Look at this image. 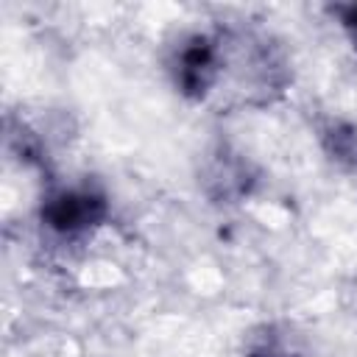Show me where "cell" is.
Wrapping results in <instances>:
<instances>
[{
    "label": "cell",
    "instance_id": "1",
    "mask_svg": "<svg viewBox=\"0 0 357 357\" xmlns=\"http://www.w3.org/2000/svg\"><path fill=\"white\" fill-rule=\"evenodd\" d=\"M176 89L190 100H204L223 78V39L209 33L187 36L173 56Z\"/></svg>",
    "mask_w": 357,
    "mask_h": 357
},
{
    "label": "cell",
    "instance_id": "2",
    "mask_svg": "<svg viewBox=\"0 0 357 357\" xmlns=\"http://www.w3.org/2000/svg\"><path fill=\"white\" fill-rule=\"evenodd\" d=\"M39 218L50 231L61 237H81L103 226L109 218V201L92 187H64L42 201Z\"/></svg>",
    "mask_w": 357,
    "mask_h": 357
},
{
    "label": "cell",
    "instance_id": "3",
    "mask_svg": "<svg viewBox=\"0 0 357 357\" xmlns=\"http://www.w3.org/2000/svg\"><path fill=\"white\" fill-rule=\"evenodd\" d=\"M254 181H257V176H254L248 159L229 148H218L215 153H209V159L201 170V187L215 204L243 201L251 192Z\"/></svg>",
    "mask_w": 357,
    "mask_h": 357
},
{
    "label": "cell",
    "instance_id": "4",
    "mask_svg": "<svg viewBox=\"0 0 357 357\" xmlns=\"http://www.w3.org/2000/svg\"><path fill=\"white\" fill-rule=\"evenodd\" d=\"M324 153L343 170L357 173V123L346 117H332L321 128Z\"/></svg>",
    "mask_w": 357,
    "mask_h": 357
},
{
    "label": "cell",
    "instance_id": "5",
    "mask_svg": "<svg viewBox=\"0 0 357 357\" xmlns=\"http://www.w3.org/2000/svg\"><path fill=\"white\" fill-rule=\"evenodd\" d=\"M245 357H296V354L284 346L279 335H273V329H265L262 335H254L248 340Z\"/></svg>",
    "mask_w": 357,
    "mask_h": 357
},
{
    "label": "cell",
    "instance_id": "6",
    "mask_svg": "<svg viewBox=\"0 0 357 357\" xmlns=\"http://www.w3.org/2000/svg\"><path fill=\"white\" fill-rule=\"evenodd\" d=\"M329 11L337 17V22H340V28H343V33L349 39V45L357 53V3H337Z\"/></svg>",
    "mask_w": 357,
    "mask_h": 357
}]
</instances>
